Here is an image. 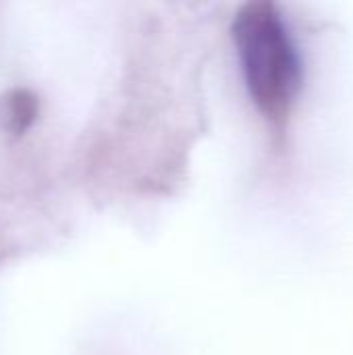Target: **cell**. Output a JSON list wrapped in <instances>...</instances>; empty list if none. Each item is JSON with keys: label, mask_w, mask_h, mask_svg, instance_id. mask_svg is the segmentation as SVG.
<instances>
[{"label": "cell", "mask_w": 353, "mask_h": 355, "mask_svg": "<svg viewBox=\"0 0 353 355\" xmlns=\"http://www.w3.org/2000/svg\"><path fill=\"white\" fill-rule=\"evenodd\" d=\"M248 92L273 125H283L302 89V62L273 2H248L233 21Z\"/></svg>", "instance_id": "1"}, {"label": "cell", "mask_w": 353, "mask_h": 355, "mask_svg": "<svg viewBox=\"0 0 353 355\" xmlns=\"http://www.w3.org/2000/svg\"><path fill=\"white\" fill-rule=\"evenodd\" d=\"M40 116V98L29 87H12L0 96V131L8 139H21Z\"/></svg>", "instance_id": "2"}]
</instances>
